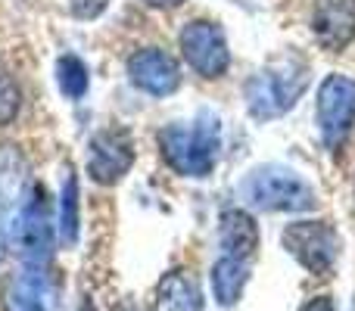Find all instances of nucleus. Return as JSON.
<instances>
[{"label":"nucleus","instance_id":"423d86ee","mask_svg":"<svg viewBox=\"0 0 355 311\" xmlns=\"http://www.w3.org/2000/svg\"><path fill=\"white\" fill-rule=\"evenodd\" d=\"M318 131L331 150H340L355 128V78L346 75H327L318 87L315 103Z\"/></svg>","mask_w":355,"mask_h":311},{"label":"nucleus","instance_id":"9b49d317","mask_svg":"<svg viewBox=\"0 0 355 311\" xmlns=\"http://www.w3.org/2000/svg\"><path fill=\"white\" fill-rule=\"evenodd\" d=\"M3 311H56V287L41 265H25L10 277Z\"/></svg>","mask_w":355,"mask_h":311},{"label":"nucleus","instance_id":"0eeeda50","mask_svg":"<svg viewBox=\"0 0 355 311\" xmlns=\"http://www.w3.org/2000/svg\"><path fill=\"white\" fill-rule=\"evenodd\" d=\"M181 53L187 66L202 78H221L231 66V50H227V37L218 22L209 19H193L184 25L181 31Z\"/></svg>","mask_w":355,"mask_h":311},{"label":"nucleus","instance_id":"dca6fc26","mask_svg":"<svg viewBox=\"0 0 355 311\" xmlns=\"http://www.w3.org/2000/svg\"><path fill=\"white\" fill-rule=\"evenodd\" d=\"M25 175H28V165H25L22 153H19L16 147L0 150V199L3 202H19Z\"/></svg>","mask_w":355,"mask_h":311},{"label":"nucleus","instance_id":"20e7f679","mask_svg":"<svg viewBox=\"0 0 355 311\" xmlns=\"http://www.w3.org/2000/svg\"><path fill=\"white\" fill-rule=\"evenodd\" d=\"M12 249L25 265H47L53 256V215H50L47 190L41 184H31L28 196L19 206V215L12 221Z\"/></svg>","mask_w":355,"mask_h":311},{"label":"nucleus","instance_id":"39448f33","mask_svg":"<svg viewBox=\"0 0 355 311\" xmlns=\"http://www.w3.org/2000/svg\"><path fill=\"white\" fill-rule=\"evenodd\" d=\"M281 240L309 274H331L340 258V233L327 221H293L284 227Z\"/></svg>","mask_w":355,"mask_h":311},{"label":"nucleus","instance_id":"6ab92c4d","mask_svg":"<svg viewBox=\"0 0 355 311\" xmlns=\"http://www.w3.org/2000/svg\"><path fill=\"white\" fill-rule=\"evenodd\" d=\"M300 311H337V305H334L331 296H315V299H309Z\"/></svg>","mask_w":355,"mask_h":311},{"label":"nucleus","instance_id":"f3484780","mask_svg":"<svg viewBox=\"0 0 355 311\" xmlns=\"http://www.w3.org/2000/svg\"><path fill=\"white\" fill-rule=\"evenodd\" d=\"M56 81H60V91L66 94L69 100H81L87 94L91 75H87V66L78 60V56L66 53V56H60V62H56Z\"/></svg>","mask_w":355,"mask_h":311},{"label":"nucleus","instance_id":"6e6552de","mask_svg":"<svg viewBox=\"0 0 355 311\" xmlns=\"http://www.w3.org/2000/svg\"><path fill=\"white\" fill-rule=\"evenodd\" d=\"M135 165V143H131L128 131H97L87 143V175L103 187L119 184Z\"/></svg>","mask_w":355,"mask_h":311},{"label":"nucleus","instance_id":"aec40b11","mask_svg":"<svg viewBox=\"0 0 355 311\" xmlns=\"http://www.w3.org/2000/svg\"><path fill=\"white\" fill-rule=\"evenodd\" d=\"M147 6H153V10H175V6H181L184 0H144Z\"/></svg>","mask_w":355,"mask_h":311},{"label":"nucleus","instance_id":"f257e3e1","mask_svg":"<svg viewBox=\"0 0 355 311\" xmlns=\"http://www.w3.org/2000/svg\"><path fill=\"white\" fill-rule=\"evenodd\" d=\"M159 150L166 162L184 177L212 175L221 150V122L212 112H200L190 125H166L159 131Z\"/></svg>","mask_w":355,"mask_h":311},{"label":"nucleus","instance_id":"412c9836","mask_svg":"<svg viewBox=\"0 0 355 311\" xmlns=\"http://www.w3.org/2000/svg\"><path fill=\"white\" fill-rule=\"evenodd\" d=\"M352 311H355V302H352Z\"/></svg>","mask_w":355,"mask_h":311},{"label":"nucleus","instance_id":"a211bd4d","mask_svg":"<svg viewBox=\"0 0 355 311\" xmlns=\"http://www.w3.org/2000/svg\"><path fill=\"white\" fill-rule=\"evenodd\" d=\"M19 106H22V94L19 85L12 81V75L0 66V125H10L19 116Z\"/></svg>","mask_w":355,"mask_h":311},{"label":"nucleus","instance_id":"7ed1b4c3","mask_svg":"<svg viewBox=\"0 0 355 311\" xmlns=\"http://www.w3.org/2000/svg\"><path fill=\"white\" fill-rule=\"evenodd\" d=\"M243 196L262 212H309L318 196L315 187L287 165H259L246 175Z\"/></svg>","mask_w":355,"mask_h":311},{"label":"nucleus","instance_id":"1a4fd4ad","mask_svg":"<svg viewBox=\"0 0 355 311\" xmlns=\"http://www.w3.org/2000/svg\"><path fill=\"white\" fill-rule=\"evenodd\" d=\"M128 78L137 91L153 94V97H168V94H175L181 87V66L166 50L147 47V50L131 53Z\"/></svg>","mask_w":355,"mask_h":311},{"label":"nucleus","instance_id":"ddd939ff","mask_svg":"<svg viewBox=\"0 0 355 311\" xmlns=\"http://www.w3.org/2000/svg\"><path fill=\"white\" fill-rule=\"evenodd\" d=\"M156 311H202V290L190 271H168L156 287Z\"/></svg>","mask_w":355,"mask_h":311},{"label":"nucleus","instance_id":"4468645a","mask_svg":"<svg viewBox=\"0 0 355 311\" xmlns=\"http://www.w3.org/2000/svg\"><path fill=\"white\" fill-rule=\"evenodd\" d=\"M250 281V258H234V256H221L212 265V293L215 302L221 308H231L240 302Z\"/></svg>","mask_w":355,"mask_h":311},{"label":"nucleus","instance_id":"f8f14e48","mask_svg":"<svg viewBox=\"0 0 355 311\" xmlns=\"http://www.w3.org/2000/svg\"><path fill=\"white\" fill-rule=\"evenodd\" d=\"M218 243L225 256L252 258L259 249V224L243 208H225L218 218Z\"/></svg>","mask_w":355,"mask_h":311},{"label":"nucleus","instance_id":"f03ea898","mask_svg":"<svg viewBox=\"0 0 355 311\" xmlns=\"http://www.w3.org/2000/svg\"><path fill=\"white\" fill-rule=\"evenodd\" d=\"M306 91H309V66L306 60L290 53L268 62L246 81V106H250L252 118L268 122V118H281L284 112L293 109Z\"/></svg>","mask_w":355,"mask_h":311},{"label":"nucleus","instance_id":"9d476101","mask_svg":"<svg viewBox=\"0 0 355 311\" xmlns=\"http://www.w3.org/2000/svg\"><path fill=\"white\" fill-rule=\"evenodd\" d=\"M312 35L327 53L349 47L355 41V0H315Z\"/></svg>","mask_w":355,"mask_h":311},{"label":"nucleus","instance_id":"2eb2a0df","mask_svg":"<svg viewBox=\"0 0 355 311\" xmlns=\"http://www.w3.org/2000/svg\"><path fill=\"white\" fill-rule=\"evenodd\" d=\"M60 240L69 249L78 243V177L72 168H66V181H62L60 193Z\"/></svg>","mask_w":355,"mask_h":311}]
</instances>
